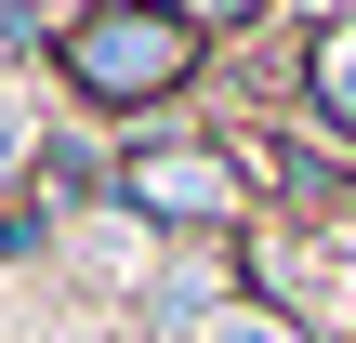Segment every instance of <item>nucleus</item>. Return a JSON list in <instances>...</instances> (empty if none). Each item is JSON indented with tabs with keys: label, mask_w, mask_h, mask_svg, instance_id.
<instances>
[{
	"label": "nucleus",
	"mask_w": 356,
	"mask_h": 343,
	"mask_svg": "<svg viewBox=\"0 0 356 343\" xmlns=\"http://www.w3.org/2000/svg\"><path fill=\"white\" fill-rule=\"evenodd\" d=\"M211 343H291V330H277V317H251V304H238V317H211Z\"/></svg>",
	"instance_id": "nucleus-4"
},
{
	"label": "nucleus",
	"mask_w": 356,
	"mask_h": 343,
	"mask_svg": "<svg viewBox=\"0 0 356 343\" xmlns=\"http://www.w3.org/2000/svg\"><path fill=\"white\" fill-rule=\"evenodd\" d=\"M317 93H330V106H356V40H330V66H317Z\"/></svg>",
	"instance_id": "nucleus-3"
},
{
	"label": "nucleus",
	"mask_w": 356,
	"mask_h": 343,
	"mask_svg": "<svg viewBox=\"0 0 356 343\" xmlns=\"http://www.w3.org/2000/svg\"><path fill=\"white\" fill-rule=\"evenodd\" d=\"M13 145H26V119H13V93H0V172H13Z\"/></svg>",
	"instance_id": "nucleus-5"
},
{
	"label": "nucleus",
	"mask_w": 356,
	"mask_h": 343,
	"mask_svg": "<svg viewBox=\"0 0 356 343\" xmlns=\"http://www.w3.org/2000/svg\"><path fill=\"white\" fill-rule=\"evenodd\" d=\"M145 212H185V225H225V212H238V185H225L211 159H145Z\"/></svg>",
	"instance_id": "nucleus-2"
},
{
	"label": "nucleus",
	"mask_w": 356,
	"mask_h": 343,
	"mask_svg": "<svg viewBox=\"0 0 356 343\" xmlns=\"http://www.w3.org/2000/svg\"><path fill=\"white\" fill-rule=\"evenodd\" d=\"M66 66L106 93V106H132V93H159V79H185V13L172 0H132V13H92V26H66Z\"/></svg>",
	"instance_id": "nucleus-1"
}]
</instances>
